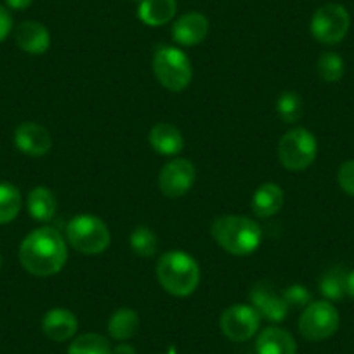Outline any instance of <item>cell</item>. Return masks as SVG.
<instances>
[{"mask_svg": "<svg viewBox=\"0 0 354 354\" xmlns=\"http://www.w3.org/2000/svg\"><path fill=\"white\" fill-rule=\"evenodd\" d=\"M15 145L28 156H44L53 148V136L44 125L35 122H23L15 132Z\"/></svg>", "mask_w": 354, "mask_h": 354, "instance_id": "7c38bea8", "label": "cell"}, {"mask_svg": "<svg viewBox=\"0 0 354 354\" xmlns=\"http://www.w3.org/2000/svg\"><path fill=\"white\" fill-rule=\"evenodd\" d=\"M156 278L165 292L176 297H188L200 285V266L189 254L170 250L156 264Z\"/></svg>", "mask_w": 354, "mask_h": 354, "instance_id": "7a4b0ae2", "label": "cell"}, {"mask_svg": "<svg viewBox=\"0 0 354 354\" xmlns=\"http://www.w3.org/2000/svg\"><path fill=\"white\" fill-rule=\"evenodd\" d=\"M68 259L63 234L50 226L33 230L19 245V262L30 274L47 278L57 274Z\"/></svg>", "mask_w": 354, "mask_h": 354, "instance_id": "6da1fadb", "label": "cell"}, {"mask_svg": "<svg viewBox=\"0 0 354 354\" xmlns=\"http://www.w3.org/2000/svg\"><path fill=\"white\" fill-rule=\"evenodd\" d=\"M255 351L257 354H297V342L287 330L268 326L259 333Z\"/></svg>", "mask_w": 354, "mask_h": 354, "instance_id": "e0dca14e", "label": "cell"}, {"mask_svg": "<svg viewBox=\"0 0 354 354\" xmlns=\"http://www.w3.org/2000/svg\"><path fill=\"white\" fill-rule=\"evenodd\" d=\"M28 214L39 223H49L57 210V200L54 193L46 186H37L28 193L26 198Z\"/></svg>", "mask_w": 354, "mask_h": 354, "instance_id": "ffe728a7", "label": "cell"}, {"mask_svg": "<svg viewBox=\"0 0 354 354\" xmlns=\"http://www.w3.org/2000/svg\"><path fill=\"white\" fill-rule=\"evenodd\" d=\"M153 71L162 87L170 93H181L193 78L192 59L181 49L170 46L160 47L153 56Z\"/></svg>", "mask_w": 354, "mask_h": 354, "instance_id": "5b68a950", "label": "cell"}, {"mask_svg": "<svg viewBox=\"0 0 354 354\" xmlns=\"http://www.w3.org/2000/svg\"><path fill=\"white\" fill-rule=\"evenodd\" d=\"M285 203V193L281 186L274 185V183H264L255 189L254 196H252V210H254L255 217L259 219H268L273 217L281 210Z\"/></svg>", "mask_w": 354, "mask_h": 354, "instance_id": "ac0fdd59", "label": "cell"}, {"mask_svg": "<svg viewBox=\"0 0 354 354\" xmlns=\"http://www.w3.org/2000/svg\"><path fill=\"white\" fill-rule=\"evenodd\" d=\"M347 273L342 266H335L326 271L319 280V292L325 301H340L347 295Z\"/></svg>", "mask_w": 354, "mask_h": 354, "instance_id": "7402d4cb", "label": "cell"}, {"mask_svg": "<svg viewBox=\"0 0 354 354\" xmlns=\"http://www.w3.org/2000/svg\"><path fill=\"white\" fill-rule=\"evenodd\" d=\"M66 240L80 254L96 255L110 247V227L97 216L80 214L66 224Z\"/></svg>", "mask_w": 354, "mask_h": 354, "instance_id": "277c9868", "label": "cell"}, {"mask_svg": "<svg viewBox=\"0 0 354 354\" xmlns=\"http://www.w3.org/2000/svg\"><path fill=\"white\" fill-rule=\"evenodd\" d=\"M6 4L15 11H25L33 4V0H6Z\"/></svg>", "mask_w": 354, "mask_h": 354, "instance_id": "4dcf8cb0", "label": "cell"}, {"mask_svg": "<svg viewBox=\"0 0 354 354\" xmlns=\"http://www.w3.org/2000/svg\"><path fill=\"white\" fill-rule=\"evenodd\" d=\"M111 354H138V353H136V349L131 346V344H118V346L111 351Z\"/></svg>", "mask_w": 354, "mask_h": 354, "instance_id": "1f68e13d", "label": "cell"}, {"mask_svg": "<svg viewBox=\"0 0 354 354\" xmlns=\"http://www.w3.org/2000/svg\"><path fill=\"white\" fill-rule=\"evenodd\" d=\"M277 113L285 124H297L304 113L302 97L295 91H285L277 101Z\"/></svg>", "mask_w": 354, "mask_h": 354, "instance_id": "d4e9b609", "label": "cell"}, {"mask_svg": "<svg viewBox=\"0 0 354 354\" xmlns=\"http://www.w3.org/2000/svg\"><path fill=\"white\" fill-rule=\"evenodd\" d=\"M195 179V165L186 158H176L165 163L160 170L158 188L169 198H179L193 188Z\"/></svg>", "mask_w": 354, "mask_h": 354, "instance_id": "30bf717a", "label": "cell"}, {"mask_svg": "<svg viewBox=\"0 0 354 354\" xmlns=\"http://www.w3.org/2000/svg\"><path fill=\"white\" fill-rule=\"evenodd\" d=\"M278 156L285 169L301 172L311 167L318 156V141L311 131L304 127H295L285 132L283 138L280 139Z\"/></svg>", "mask_w": 354, "mask_h": 354, "instance_id": "8992f818", "label": "cell"}, {"mask_svg": "<svg viewBox=\"0 0 354 354\" xmlns=\"http://www.w3.org/2000/svg\"><path fill=\"white\" fill-rule=\"evenodd\" d=\"M148 139L151 148L158 155L163 156H174L177 153H181L183 148H185L183 132L176 125L169 124V122H160V124L153 125Z\"/></svg>", "mask_w": 354, "mask_h": 354, "instance_id": "2e32d148", "label": "cell"}, {"mask_svg": "<svg viewBox=\"0 0 354 354\" xmlns=\"http://www.w3.org/2000/svg\"><path fill=\"white\" fill-rule=\"evenodd\" d=\"M42 330L54 342H66L77 333L78 319L70 309L54 308L44 315Z\"/></svg>", "mask_w": 354, "mask_h": 354, "instance_id": "5bb4252c", "label": "cell"}, {"mask_svg": "<svg viewBox=\"0 0 354 354\" xmlns=\"http://www.w3.org/2000/svg\"><path fill=\"white\" fill-rule=\"evenodd\" d=\"M340 325V315L330 301H316L306 306L299 319V332L306 340L319 342L335 335Z\"/></svg>", "mask_w": 354, "mask_h": 354, "instance_id": "52a82bcc", "label": "cell"}, {"mask_svg": "<svg viewBox=\"0 0 354 354\" xmlns=\"http://www.w3.org/2000/svg\"><path fill=\"white\" fill-rule=\"evenodd\" d=\"M212 238L221 248L243 257L259 248L262 241L261 226L245 216H221L210 227Z\"/></svg>", "mask_w": 354, "mask_h": 354, "instance_id": "3957f363", "label": "cell"}, {"mask_svg": "<svg viewBox=\"0 0 354 354\" xmlns=\"http://www.w3.org/2000/svg\"><path fill=\"white\" fill-rule=\"evenodd\" d=\"M129 243H131L132 252L142 259L153 257L156 250H158V238H156L155 231L146 226L136 227L131 233Z\"/></svg>", "mask_w": 354, "mask_h": 354, "instance_id": "484cf974", "label": "cell"}, {"mask_svg": "<svg viewBox=\"0 0 354 354\" xmlns=\"http://www.w3.org/2000/svg\"><path fill=\"white\" fill-rule=\"evenodd\" d=\"M177 12L176 0H142L138 16L145 25L163 26L174 19Z\"/></svg>", "mask_w": 354, "mask_h": 354, "instance_id": "d6986e66", "label": "cell"}, {"mask_svg": "<svg viewBox=\"0 0 354 354\" xmlns=\"http://www.w3.org/2000/svg\"><path fill=\"white\" fill-rule=\"evenodd\" d=\"M16 44L23 53L40 56L49 50L50 33L42 23L28 19V21H23L16 30Z\"/></svg>", "mask_w": 354, "mask_h": 354, "instance_id": "9a60e30c", "label": "cell"}, {"mask_svg": "<svg viewBox=\"0 0 354 354\" xmlns=\"http://www.w3.org/2000/svg\"><path fill=\"white\" fill-rule=\"evenodd\" d=\"M250 302L252 308L261 315V318L273 323L283 322L290 309L283 295L278 294L273 285H270L268 281H259L254 285V288L250 290Z\"/></svg>", "mask_w": 354, "mask_h": 354, "instance_id": "8fae6325", "label": "cell"}, {"mask_svg": "<svg viewBox=\"0 0 354 354\" xmlns=\"http://www.w3.org/2000/svg\"><path fill=\"white\" fill-rule=\"evenodd\" d=\"M106 337L100 333H82L68 347V354H111Z\"/></svg>", "mask_w": 354, "mask_h": 354, "instance_id": "cb8c5ba5", "label": "cell"}, {"mask_svg": "<svg viewBox=\"0 0 354 354\" xmlns=\"http://www.w3.org/2000/svg\"><path fill=\"white\" fill-rule=\"evenodd\" d=\"M281 295H283V299L287 301V304L294 306V308H306V306H309L313 302L311 292L308 290V287H304V285L301 283L287 287L281 292Z\"/></svg>", "mask_w": 354, "mask_h": 354, "instance_id": "83f0119b", "label": "cell"}, {"mask_svg": "<svg viewBox=\"0 0 354 354\" xmlns=\"http://www.w3.org/2000/svg\"><path fill=\"white\" fill-rule=\"evenodd\" d=\"M351 28V16L344 6L330 2L315 11L311 18V33L319 44L337 46L346 39Z\"/></svg>", "mask_w": 354, "mask_h": 354, "instance_id": "ba28073f", "label": "cell"}, {"mask_svg": "<svg viewBox=\"0 0 354 354\" xmlns=\"http://www.w3.org/2000/svg\"><path fill=\"white\" fill-rule=\"evenodd\" d=\"M23 207L21 192L11 183H0V226L18 217Z\"/></svg>", "mask_w": 354, "mask_h": 354, "instance_id": "603a6c76", "label": "cell"}, {"mask_svg": "<svg viewBox=\"0 0 354 354\" xmlns=\"http://www.w3.org/2000/svg\"><path fill=\"white\" fill-rule=\"evenodd\" d=\"M337 183L346 195L354 196V158L340 163L337 170Z\"/></svg>", "mask_w": 354, "mask_h": 354, "instance_id": "f1b7e54d", "label": "cell"}, {"mask_svg": "<svg viewBox=\"0 0 354 354\" xmlns=\"http://www.w3.org/2000/svg\"><path fill=\"white\" fill-rule=\"evenodd\" d=\"M139 330V316L134 309L120 308L108 319V333L111 339L124 340L132 339Z\"/></svg>", "mask_w": 354, "mask_h": 354, "instance_id": "44dd1931", "label": "cell"}, {"mask_svg": "<svg viewBox=\"0 0 354 354\" xmlns=\"http://www.w3.org/2000/svg\"><path fill=\"white\" fill-rule=\"evenodd\" d=\"M207 35H209V19L202 12L183 15L172 26V37L179 46H198L207 39Z\"/></svg>", "mask_w": 354, "mask_h": 354, "instance_id": "4fadbf2b", "label": "cell"}, {"mask_svg": "<svg viewBox=\"0 0 354 354\" xmlns=\"http://www.w3.org/2000/svg\"><path fill=\"white\" fill-rule=\"evenodd\" d=\"M12 30V16L4 6H0V42H4Z\"/></svg>", "mask_w": 354, "mask_h": 354, "instance_id": "f546056e", "label": "cell"}, {"mask_svg": "<svg viewBox=\"0 0 354 354\" xmlns=\"http://www.w3.org/2000/svg\"><path fill=\"white\" fill-rule=\"evenodd\" d=\"M0 268H2V255H0Z\"/></svg>", "mask_w": 354, "mask_h": 354, "instance_id": "836d02e7", "label": "cell"}, {"mask_svg": "<svg viewBox=\"0 0 354 354\" xmlns=\"http://www.w3.org/2000/svg\"><path fill=\"white\" fill-rule=\"evenodd\" d=\"M316 71L325 84H337L344 77L346 64L337 53H323L316 63Z\"/></svg>", "mask_w": 354, "mask_h": 354, "instance_id": "4316f807", "label": "cell"}, {"mask_svg": "<svg viewBox=\"0 0 354 354\" xmlns=\"http://www.w3.org/2000/svg\"><path fill=\"white\" fill-rule=\"evenodd\" d=\"M221 330L233 342H245L257 333L261 315L252 306L233 304L221 315Z\"/></svg>", "mask_w": 354, "mask_h": 354, "instance_id": "9c48e42d", "label": "cell"}, {"mask_svg": "<svg viewBox=\"0 0 354 354\" xmlns=\"http://www.w3.org/2000/svg\"><path fill=\"white\" fill-rule=\"evenodd\" d=\"M347 295L354 299V270L347 273Z\"/></svg>", "mask_w": 354, "mask_h": 354, "instance_id": "d6a6232c", "label": "cell"}]
</instances>
